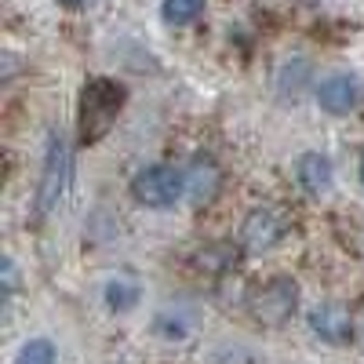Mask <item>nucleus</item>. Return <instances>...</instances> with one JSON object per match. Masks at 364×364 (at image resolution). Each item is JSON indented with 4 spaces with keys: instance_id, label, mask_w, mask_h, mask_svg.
I'll return each mask as SVG.
<instances>
[{
    "instance_id": "nucleus-1",
    "label": "nucleus",
    "mask_w": 364,
    "mask_h": 364,
    "mask_svg": "<svg viewBox=\"0 0 364 364\" xmlns=\"http://www.w3.org/2000/svg\"><path fill=\"white\" fill-rule=\"evenodd\" d=\"M124 106V87L113 84V80H87L84 84V95H80V139L84 142H95L109 132L113 117Z\"/></svg>"
},
{
    "instance_id": "nucleus-2",
    "label": "nucleus",
    "mask_w": 364,
    "mask_h": 364,
    "mask_svg": "<svg viewBox=\"0 0 364 364\" xmlns=\"http://www.w3.org/2000/svg\"><path fill=\"white\" fill-rule=\"evenodd\" d=\"M70 178H73V154H70V142L66 135H51L48 139V154H44V168H41V186H37V215L48 219L51 211L63 204L66 190H70Z\"/></svg>"
},
{
    "instance_id": "nucleus-3",
    "label": "nucleus",
    "mask_w": 364,
    "mask_h": 364,
    "mask_svg": "<svg viewBox=\"0 0 364 364\" xmlns=\"http://www.w3.org/2000/svg\"><path fill=\"white\" fill-rule=\"evenodd\" d=\"M299 306V284L291 277H273L266 281L262 288L252 291V302H248V310L252 317L262 324V328H284L291 321Z\"/></svg>"
},
{
    "instance_id": "nucleus-4",
    "label": "nucleus",
    "mask_w": 364,
    "mask_h": 364,
    "mask_svg": "<svg viewBox=\"0 0 364 364\" xmlns=\"http://www.w3.org/2000/svg\"><path fill=\"white\" fill-rule=\"evenodd\" d=\"M132 193L146 208H157V211L175 208L182 200V193H186V178H182V171H175L168 164H149L132 178Z\"/></svg>"
},
{
    "instance_id": "nucleus-5",
    "label": "nucleus",
    "mask_w": 364,
    "mask_h": 364,
    "mask_svg": "<svg viewBox=\"0 0 364 364\" xmlns=\"http://www.w3.org/2000/svg\"><path fill=\"white\" fill-rule=\"evenodd\" d=\"M288 233V215L284 208L277 204H262L255 211H248L245 226H240V248L252 252V255H262L269 248H277Z\"/></svg>"
},
{
    "instance_id": "nucleus-6",
    "label": "nucleus",
    "mask_w": 364,
    "mask_h": 364,
    "mask_svg": "<svg viewBox=\"0 0 364 364\" xmlns=\"http://www.w3.org/2000/svg\"><path fill=\"white\" fill-rule=\"evenodd\" d=\"M182 178H186V197H190L193 208L211 204V200L219 197V190H223V171H219V164L211 161L208 154L193 157L190 168L182 171Z\"/></svg>"
},
{
    "instance_id": "nucleus-7",
    "label": "nucleus",
    "mask_w": 364,
    "mask_h": 364,
    "mask_svg": "<svg viewBox=\"0 0 364 364\" xmlns=\"http://www.w3.org/2000/svg\"><path fill=\"white\" fill-rule=\"evenodd\" d=\"M357 102H360V84L350 73H336V77L321 80V87H317V106L324 113H331V117L350 113Z\"/></svg>"
},
{
    "instance_id": "nucleus-8",
    "label": "nucleus",
    "mask_w": 364,
    "mask_h": 364,
    "mask_svg": "<svg viewBox=\"0 0 364 364\" xmlns=\"http://www.w3.org/2000/svg\"><path fill=\"white\" fill-rule=\"evenodd\" d=\"M310 328H314L317 339H324L331 346H343L353 336V321L339 302H321V306L310 314Z\"/></svg>"
},
{
    "instance_id": "nucleus-9",
    "label": "nucleus",
    "mask_w": 364,
    "mask_h": 364,
    "mask_svg": "<svg viewBox=\"0 0 364 364\" xmlns=\"http://www.w3.org/2000/svg\"><path fill=\"white\" fill-rule=\"evenodd\" d=\"M295 175L302 182V190L321 197L331 190V178H336V168H331V161L324 154H302L299 164H295Z\"/></svg>"
},
{
    "instance_id": "nucleus-10",
    "label": "nucleus",
    "mask_w": 364,
    "mask_h": 364,
    "mask_svg": "<svg viewBox=\"0 0 364 364\" xmlns=\"http://www.w3.org/2000/svg\"><path fill=\"white\" fill-rule=\"evenodd\" d=\"M306 80H310V63L306 58H291L277 73V91L284 99H299V91L306 87Z\"/></svg>"
},
{
    "instance_id": "nucleus-11",
    "label": "nucleus",
    "mask_w": 364,
    "mask_h": 364,
    "mask_svg": "<svg viewBox=\"0 0 364 364\" xmlns=\"http://www.w3.org/2000/svg\"><path fill=\"white\" fill-rule=\"evenodd\" d=\"M200 11H204V0H164L161 8L168 26H190L200 18Z\"/></svg>"
},
{
    "instance_id": "nucleus-12",
    "label": "nucleus",
    "mask_w": 364,
    "mask_h": 364,
    "mask_svg": "<svg viewBox=\"0 0 364 364\" xmlns=\"http://www.w3.org/2000/svg\"><path fill=\"white\" fill-rule=\"evenodd\" d=\"M106 302H109V310H132L135 302H139V284L135 281H128V277H117V281H109V288H106Z\"/></svg>"
},
{
    "instance_id": "nucleus-13",
    "label": "nucleus",
    "mask_w": 364,
    "mask_h": 364,
    "mask_svg": "<svg viewBox=\"0 0 364 364\" xmlns=\"http://www.w3.org/2000/svg\"><path fill=\"white\" fill-rule=\"evenodd\" d=\"M15 364H58V353H55V346H51L48 339H29V343L18 350Z\"/></svg>"
},
{
    "instance_id": "nucleus-14",
    "label": "nucleus",
    "mask_w": 364,
    "mask_h": 364,
    "mask_svg": "<svg viewBox=\"0 0 364 364\" xmlns=\"http://www.w3.org/2000/svg\"><path fill=\"white\" fill-rule=\"evenodd\" d=\"M233 259H237V255H233L226 245H211V248H204V252H200V259H197V262H200V266H208V273H223V269H230V266H233Z\"/></svg>"
},
{
    "instance_id": "nucleus-15",
    "label": "nucleus",
    "mask_w": 364,
    "mask_h": 364,
    "mask_svg": "<svg viewBox=\"0 0 364 364\" xmlns=\"http://www.w3.org/2000/svg\"><path fill=\"white\" fill-rule=\"evenodd\" d=\"M58 4H66V8H84L87 0H58Z\"/></svg>"
},
{
    "instance_id": "nucleus-16",
    "label": "nucleus",
    "mask_w": 364,
    "mask_h": 364,
    "mask_svg": "<svg viewBox=\"0 0 364 364\" xmlns=\"http://www.w3.org/2000/svg\"><path fill=\"white\" fill-rule=\"evenodd\" d=\"M360 182H364V157H360Z\"/></svg>"
}]
</instances>
